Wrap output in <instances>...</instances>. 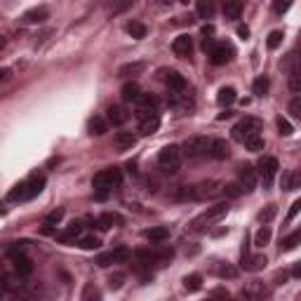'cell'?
<instances>
[{"instance_id":"obj_1","label":"cell","mask_w":301,"mask_h":301,"mask_svg":"<svg viewBox=\"0 0 301 301\" xmlns=\"http://www.w3.org/2000/svg\"><path fill=\"white\" fill-rule=\"evenodd\" d=\"M120 181H123V174H120V170H116V167L96 172L94 179H92V186H94V191H96V198L104 200L113 188H116V186H120Z\"/></svg>"},{"instance_id":"obj_2","label":"cell","mask_w":301,"mask_h":301,"mask_svg":"<svg viewBox=\"0 0 301 301\" xmlns=\"http://www.w3.org/2000/svg\"><path fill=\"white\" fill-rule=\"evenodd\" d=\"M42 186H45V177H42V174H33V177H28L26 181H21V184L14 186L7 198L12 200V203H17V200H31L42 191Z\"/></svg>"},{"instance_id":"obj_3","label":"cell","mask_w":301,"mask_h":301,"mask_svg":"<svg viewBox=\"0 0 301 301\" xmlns=\"http://www.w3.org/2000/svg\"><path fill=\"white\" fill-rule=\"evenodd\" d=\"M226 214H228V203H219V205H214V207H207L200 217H195V219L191 221V228L195 233H203V231H207L212 224H217V221L224 219Z\"/></svg>"},{"instance_id":"obj_4","label":"cell","mask_w":301,"mask_h":301,"mask_svg":"<svg viewBox=\"0 0 301 301\" xmlns=\"http://www.w3.org/2000/svg\"><path fill=\"white\" fill-rule=\"evenodd\" d=\"M221 193V184L219 181H214V179H210V181H200V184L195 186H188L184 193H181V198H188V200H212L217 198Z\"/></svg>"},{"instance_id":"obj_5","label":"cell","mask_w":301,"mask_h":301,"mask_svg":"<svg viewBox=\"0 0 301 301\" xmlns=\"http://www.w3.org/2000/svg\"><path fill=\"white\" fill-rule=\"evenodd\" d=\"M259 132H261V120L259 118H242V120L231 130V134H233L235 141L242 144L245 139H249L252 134H259Z\"/></svg>"},{"instance_id":"obj_6","label":"cell","mask_w":301,"mask_h":301,"mask_svg":"<svg viewBox=\"0 0 301 301\" xmlns=\"http://www.w3.org/2000/svg\"><path fill=\"white\" fill-rule=\"evenodd\" d=\"M158 165H160L165 172H177L179 165H181V148L174 144L165 146V148L158 153Z\"/></svg>"},{"instance_id":"obj_7","label":"cell","mask_w":301,"mask_h":301,"mask_svg":"<svg viewBox=\"0 0 301 301\" xmlns=\"http://www.w3.org/2000/svg\"><path fill=\"white\" fill-rule=\"evenodd\" d=\"M207 146H210V141H207V137H200V134H195V137H188L184 141V146H181V153L188 158H200L207 153Z\"/></svg>"},{"instance_id":"obj_8","label":"cell","mask_w":301,"mask_h":301,"mask_svg":"<svg viewBox=\"0 0 301 301\" xmlns=\"http://www.w3.org/2000/svg\"><path fill=\"white\" fill-rule=\"evenodd\" d=\"M259 174H261V179H264V186H271L273 184V179H275V174H278V160H275L273 156H264L259 160Z\"/></svg>"},{"instance_id":"obj_9","label":"cell","mask_w":301,"mask_h":301,"mask_svg":"<svg viewBox=\"0 0 301 301\" xmlns=\"http://www.w3.org/2000/svg\"><path fill=\"white\" fill-rule=\"evenodd\" d=\"M233 47L228 45V42H217V45H210V57H212V64H217V66H224V64H228L233 59Z\"/></svg>"},{"instance_id":"obj_10","label":"cell","mask_w":301,"mask_h":301,"mask_svg":"<svg viewBox=\"0 0 301 301\" xmlns=\"http://www.w3.org/2000/svg\"><path fill=\"white\" fill-rule=\"evenodd\" d=\"M137 116H139V120L141 118H148V116H153V113H158V106H160V102H158L156 96H150V94H141L137 99Z\"/></svg>"},{"instance_id":"obj_11","label":"cell","mask_w":301,"mask_h":301,"mask_svg":"<svg viewBox=\"0 0 301 301\" xmlns=\"http://www.w3.org/2000/svg\"><path fill=\"white\" fill-rule=\"evenodd\" d=\"M238 177H240L242 193H252L254 186H257V170H254V165H242L238 172Z\"/></svg>"},{"instance_id":"obj_12","label":"cell","mask_w":301,"mask_h":301,"mask_svg":"<svg viewBox=\"0 0 301 301\" xmlns=\"http://www.w3.org/2000/svg\"><path fill=\"white\" fill-rule=\"evenodd\" d=\"M268 264V259L264 257V254H242V268H245L247 273H259V271H264Z\"/></svg>"},{"instance_id":"obj_13","label":"cell","mask_w":301,"mask_h":301,"mask_svg":"<svg viewBox=\"0 0 301 301\" xmlns=\"http://www.w3.org/2000/svg\"><path fill=\"white\" fill-rule=\"evenodd\" d=\"M127 249L125 247H118V249H113V252H104V254H99L96 257V266H102V268H106V266H111V264H118V261H125L127 259Z\"/></svg>"},{"instance_id":"obj_14","label":"cell","mask_w":301,"mask_h":301,"mask_svg":"<svg viewBox=\"0 0 301 301\" xmlns=\"http://www.w3.org/2000/svg\"><path fill=\"white\" fill-rule=\"evenodd\" d=\"M10 259H12L14 271H17V275H19V278H28V275L33 273V264H31V259H28V257H26L24 252L12 254Z\"/></svg>"},{"instance_id":"obj_15","label":"cell","mask_w":301,"mask_h":301,"mask_svg":"<svg viewBox=\"0 0 301 301\" xmlns=\"http://www.w3.org/2000/svg\"><path fill=\"white\" fill-rule=\"evenodd\" d=\"M207 153L212 158H217V160H226V158L231 156V146H228L226 139H212L210 146H207Z\"/></svg>"},{"instance_id":"obj_16","label":"cell","mask_w":301,"mask_h":301,"mask_svg":"<svg viewBox=\"0 0 301 301\" xmlns=\"http://www.w3.org/2000/svg\"><path fill=\"white\" fill-rule=\"evenodd\" d=\"M271 292H268V287L264 285V282L254 280V282H247L245 287H242V296L245 299H264V296H268Z\"/></svg>"},{"instance_id":"obj_17","label":"cell","mask_w":301,"mask_h":301,"mask_svg":"<svg viewBox=\"0 0 301 301\" xmlns=\"http://www.w3.org/2000/svg\"><path fill=\"white\" fill-rule=\"evenodd\" d=\"M137 146V137L132 132H116L113 137V148L116 150H130Z\"/></svg>"},{"instance_id":"obj_18","label":"cell","mask_w":301,"mask_h":301,"mask_svg":"<svg viewBox=\"0 0 301 301\" xmlns=\"http://www.w3.org/2000/svg\"><path fill=\"white\" fill-rule=\"evenodd\" d=\"M127 111L123 109V106H118V104H113V106H109V111H106V120H109V125H116V127H120V125L127 123Z\"/></svg>"},{"instance_id":"obj_19","label":"cell","mask_w":301,"mask_h":301,"mask_svg":"<svg viewBox=\"0 0 301 301\" xmlns=\"http://www.w3.org/2000/svg\"><path fill=\"white\" fill-rule=\"evenodd\" d=\"M160 130V116L153 113L148 118H141V123H139V132L144 134V137H150V134H156Z\"/></svg>"},{"instance_id":"obj_20","label":"cell","mask_w":301,"mask_h":301,"mask_svg":"<svg viewBox=\"0 0 301 301\" xmlns=\"http://www.w3.org/2000/svg\"><path fill=\"white\" fill-rule=\"evenodd\" d=\"M160 75H163V80L170 85L172 89H177V92H181V89L186 87V78L179 71H160Z\"/></svg>"},{"instance_id":"obj_21","label":"cell","mask_w":301,"mask_h":301,"mask_svg":"<svg viewBox=\"0 0 301 301\" xmlns=\"http://www.w3.org/2000/svg\"><path fill=\"white\" fill-rule=\"evenodd\" d=\"M172 49H174V55H177V57H188V55H191V49H193L191 35H179V38H174Z\"/></svg>"},{"instance_id":"obj_22","label":"cell","mask_w":301,"mask_h":301,"mask_svg":"<svg viewBox=\"0 0 301 301\" xmlns=\"http://www.w3.org/2000/svg\"><path fill=\"white\" fill-rule=\"evenodd\" d=\"M144 71H146V62H130V64H123V66H120L118 75H120V78H137V75H141Z\"/></svg>"},{"instance_id":"obj_23","label":"cell","mask_w":301,"mask_h":301,"mask_svg":"<svg viewBox=\"0 0 301 301\" xmlns=\"http://www.w3.org/2000/svg\"><path fill=\"white\" fill-rule=\"evenodd\" d=\"M49 17V10L47 7H33V10H26L21 19L26 21V24H42V21Z\"/></svg>"},{"instance_id":"obj_24","label":"cell","mask_w":301,"mask_h":301,"mask_svg":"<svg viewBox=\"0 0 301 301\" xmlns=\"http://www.w3.org/2000/svg\"><path fill=\"white\" fill-rule=\"evenodd\" d=\"M82 231H85V224H82V221H73V224H71L69 228H66V231L57 233V238L62 240V242H71V240L78 238V235H80Z\"/></svg>"},{"instance_id":"obj_25","label":"cell","mask_w":301,"mask_h":301,"mask_svg":"<svg viewBox=\"0 0 301 301\" xmlns=\"http://www.w3.org/2000/svg\"><path fill=\"white\" fill-rule=\"evenodd\" d=\"M195 10H198L200 19H214V14H217L214 0H198V3H195Z\"/></svg>"},{"instance_id":"obj_26","label":"cell","mask_w":301,"mask_h":301,"mask_svg":"<svg viewBox=\"0 0 301 301\" xmlns=\"http://www.w3.org/2000/svg\"><path fill=\"white\" fill-rule=\"evenodd\" d=\"M87 130H89V134H96V137H99V134H106V132H109V120L102 118V116L89 118Z\"/></svg>"},{"instance_id":"obj_27","label":"cell","mask_w":301,"mask_h":301,"mask_svg":"<svg viewBox=\"0 0 301 301\" xmlns=\"http://www.w3.org/2000/svg\"><path fill=\"white\" fill-rule=\"evenodd\" d=\"M301 184V174L296 170H289L282 174V191H296Z\"/></svg>"},{"instance_id":"obj_28","label":"cell","mask_w":301,"mask_h":301,"mask_svg":"<svg viewBox=\"0 0 301 301\" xmlns=\"http://www.w3.org/2000/svg\"><path fill=\"white\" fill-rule=\"evenodd\" d=\"M240 14H242V0H224L226 19H240Z\"/></svg>"},{"instance_id":"obj_29","label":"cell","mask_w":301,"mask_h":301,"mask_svg":"<svg viewBox=\"0 0 301 301\" xmlns=\"http://www.w3.org/2000/svg\"><path fill=\"white\" fill-rule=\"evenodd\" d=\"M113 224H123V217H120V214L106 212V214H102L99 219H94V226L99 228V231H106V228H111Z\"/></svg>"},{"instance_id":"obj_30","label":"cell","mask_w":301,"mask_h":301,"mask_svg":"<svg viewBox=\"0 0 301 301\" xmlns=\"http://www.w3.org/2000/svg\"><path fill=\"white\" fill-rule=\"evenodd\" d=\"M146 238H148L150 242H165V240L170 238V228H167V226H153V228L146 231Z\"/></svg>"},{"instance_id":"obj_31","label":"cell","mask_w":301,"mask_h":301,"mask_svg":"<svg viewBox=\"0 0 301 301\" xmlns=\"http://www.w3.org/2000/svg\"><path fill=\"white\" fill-rule=\"evenodd\" d=\"M271 238H273L271 226H261L259 231H257V235H254V245H257V247H266L268 242H271Z\"/></svg>"},{"instance_id":"obj_32","label":"cell","mask_w":301,"mask_h":301,"mask_svg":"<svg viewBox=\"0 0 301 301\" xmlns=\"http://www.w3.org/2000/svg\"><path fill=\"white\" fill-rule=\"evenodd\" d=\"M125 28H127V33H130L134 40H141V38H146V33H148V28H146L141 21H130Z\"/></svg>"},{"instance_id":"obj_33","label":"cell","mask_w":301,"mask_h":301,"mask_svg":"<svg viewBox=\"0 0 301 301\" xmlns=\"http://www.w3.org/2000/svg\"><path fill=\"white\" fill-rule=\"evenodd\" d=\"M139 96H141V87H139L134 80L127 82V85L123 87V99L125 102H137Z\"/></svg>"},{"instance_id":"obj_34","label":"cell","mask_w":301,"mask_h":301,"mask_svg":"<svg viewBox=\"0 0 301 301\" xmlns=\"http://www.w3.org/2000/svg\"><path fill=\"white\" fill-rule=\"evenodd\" d=\"M217 102H219V106H231V104L235 102V89L233 87H221L219 94H217Z\"/></svg>"},{"instance_id":"obj_35","label":"cell","mask_w":301,"mask_h":301,"mask_svg":"<svg viewBox=\"0 0 301 301\" xmlns=\"http://www.w3.org/2000/svg\"><path fill=\"white\" fill-rule=\"evenodd\" d=\"M299 242H301V233H299V231H294V233H289L287 238L282 240L280 247H282V252H289V249H294V247L299 245Z\"/></svg>"},{"instance_id":"obj_36","label":"cell","mask_w":301,"mask_h":301,"mask_svg":"<svg viewBox=\"0 0 301 301\" xmlns=\"http://www.w3.org/2000/svg\"><path fill=\"white\" fill-rule=\"evenodd\" d=\"M184 287L188 289V292H198V289L203 287V278H200L198 273L186 275V278H184Z\"/></svg>"},{"instance_id":"obj_37","label":"cell","mask_w":301,"mask_h":301,"mask_svg":"<svg viewBox=\"0 0 301 301\" xmlns=\"http://www.w3.org/2000/svg\"><path fill=\"white\" fill-rule=\"evenodd\" d=\"M242 144L247 146V150H264V146H266V141L259 137V134H252L249 139H245Z\"/></svg>"},{"instance_id":"obj_38","label":"cell","mask_w":301,"mask_h":301,"mask_svg":"<svg viewBox=\"0 0 301 301\" xmlns=\"http://www.w3.org/2000/svg\"><path fill=\"white\" fill-rule=\"evenodd\" d=\"M268 85H271V82H268L266 75H261V78H257V80H254V85H252L254 94H257V96H264V94L268 92Z\"/></svg>"},{"instance_id":"obj_39","label":"cell","mask_w":301,"mask_h":301,"mask_svg":"<svg viewBox=\"0 0 301 301\" xmlns=\"http://www.w3.org/2000/svg\"><path fill=\"white\" fill-rule=\"evenodd\" d=\"M78 247H80V249H99V247H102V240L96 238V235H87V238H82L80 242H78Z\"/></svg>"},{"instance_id":"obj_40","label":"cell","mask_w":301,"mask_h":301,"mask_svg":"<svg viewBox=\"0 0 301 301\" xmlns=\"http://www.w3.org/2000/svg\"><path fill=\"white\" fill-rule=\"evenodd\" d=\"M282 38H285V33H282V31H271V33H268V40H266L268 49H278V47H280Z\"/></svg>"},{"instance_id":"obj_41","label":"cell","mask_w":301,"mask_h":301,"mask_svg":"<svg viewBox=\"0 0 301 301\" xmlns=\"http://www.w3.org/2000/svg\"><path fill=\"white\" fill-rule=\"evenodd\" d=\"M221 193H226L228 198H240V195H242V186L240 184H221Z\"/></svg>"},{"instance_id":"obj_42","label":"cell","mask_w":301,"mask_h":301,"mask_svg":"<svg viewBox=\"0 0 301 301\" xmlns=\"http://www.w3.org/2000/svg\"><path fill=\"white\" fill-rule=\"evenodd\" d=\"M92 299H102V292L89 282V285H85V289H82V301H92Z\"/></svg>"},{"instance_id":"obj_43","label":"cell","mask_w":301,"mask_h":301,"mask_svg":"<svg viewBox=\"0 0 301 301\" xmlns=\"http://www.w3.org/2000/svg\"><path fill=\"white\" fill-rule=\"evenodd\" d=\"M278 130H280L282 137H292L294 134V127H292V123L287 118H278Z\"/></svg>"},{"instance_id":"obj_44","label":"cell","mask_w":301,"mask_h":301,"mask_svg":"<svg viewBox=\"0 0 301 301\" xmlns=\"http://www.w3.org/2000/svg\"><path fill=\"white\" fill-rule=\"evenodd\" d=\"M275 214H278V205H266V210H261V212H259V221L268 224V221L273 219Z\"/></svg>"},{"instance_id":"obj_45","label":"cell","mask_w":301,"mask_h":301,"mask_svg":"<svg viewBox=\"0 0 301 301\" xmlns=\"http://www.w3.org/2000/svg\"><path fill=\"white\" fill-rule=\"evenodd\" d=\"M289 87H292V92H301V75H299V69H292V73H289Z\"/></svg>"},{"instance_id":"obj_46","label":"cell","mask_w":301,"mask_h":301,"mask_svg":"<svg viewBox=\"0 0 301 301\" xmlns=\"http://www.w3.org/2000/svg\"><path fill=\"white\" fill-rule=\"evenodd\" d=\"M132 5H134V0H118L116 5H113V10H111V12H113V14H123V12H127V10H130Z\"/></svg>"},{"instance_id":"obj_47","label":"cell","mask_w":301,"mask_h":301,"mask_svg":"<svg viewBox=\"0 0 301 301\" xmlns=\"http://www.w3.org/2000/svg\"><path fill=\"white\" fill-rule=\"evenodd\" d=\"M289 7H292V0H275L273 12L275 14H285V12H289Z\"/></svg>"},{"instance_id":"obj_48","label":"cell","mask_w":301,"mask_h":301,"mask_svg":"<svg viewBox=\"0 0 301 301\" xmlns=\"http://www.w3.org/2000/svg\"><path fill=\"white\" fill-rule=\"evenodd\" d=\"M64 219V210H55V212L47 214V219H45V226H55Z\"/></svg>"},{"instance_id":"obj_49","label":"cell","mask_w":301,"mask_h":301,"mask_svg":"<svg viewBox=\"0 0 301 301\" xmlns=\"http://www.w3.org/2000/svg\"><path fill=\"white\" fill-rule=\"evenodd\" d=\"M123 280H125L123 273L111 275V278H109V287H111V289H120V287H123Z\"/></svg>"},{"instance_id":"obj_50","label":"cell","mask_w":301,"mask_h":301,"mask_svg":"<svg viewBox=\"0 0 301 301\" xmlns=\"http://www.w3.org/2000/svg\"><path fill=\"white\" fill-rule=\"evenodd\" d=\"M289 113H292V118H301V99L299 96L289 102Z\"/></svg>"},{"instance_id":"obj_51","label":"cell","mask_w":301,"mask_h":301,"mask_svg":"<svg viewBox=\"0 0 301 301\" xmlns=\"http://www.w3.org/2000/svg\"><path fill=\"white\" fill-rule=\"evenodd\" d=\"M219 275H221V278H235V275H238V271H235L233 266H228V264H226V266H221V268H219Z\"/></svg>"},{"instance_id":"obj_52","label":"cell","mask_w":301,"mask_h":301,"mask_svg":"<svg viewBox=\"0 0 301 301\" xmlns=\"http://www.w3.org/2000/svg\"><path fill=\"white\" fill-rule=\"evenodd\" d=\"M299 210H301V200H294V203H292V207H289V214H287V221H292L296 217V214H299Z\"/></svg>"},{"instance_id":"obj_53","label":"cell","mask_w":301,"mask_h":301,"mask_svg":"<svg viewBox=\"0 0 301 301\" xmlns=\"http://www.w3.org/2000/svg\"><path fill=\"white\" fill-rule=\"evenodd\" d=\"M238 35H240V38H242V40H247V38H249V28H247V26H242V24H240V26H238Z\"/></svg>"},{"instance_id":"obj_54","label":"cell","mask_w":301,"mask_h":301,"mask_svg":"<svg viewBox=\"0 0 301 301\" xmlns=\"http://www.w3.org/2000/svg\"><path fill=\"white\" fill-rule=\"evenodd\" d=\"M287 280V273H275V285H285Z\"/></svg>"},{"instance_id":"obj_55","label":"cell","mask_w":301,"mask_h":301,"mask_svg":"<svg viewBox=\"0 0 301 301\" xmlns=\"http://www.w3.org/2000/svg\"><path fill=\"white\" fill-rule=\"evenodd\" d=\"M203 33H205V35H214V26H212V24H205V26H203Z\"/></svg>"},{"instance_id":"obj_56","label":"cell","mask_w":301,"mask_h":301,"mask_svg":"<svg viewBox=\"0 0 301 301\" xmlns=\"http://www.w3.org/2000/svg\"><path fill=\"white\" fill-rule=\"evenodd\" d=\"M5 289H7V280L0 275V294H5Z\"/></svg>"},{"instance_id":"obj_57","label":"cell","mask_w":301,"mask_h":301,"mask_svg":"<svg viewBox=\"0 0 301 301\" xmlns=\"http://www.w3.org/2000/svg\"><path fill=\"white\" fill-rule=\"evenodd\" d=\"M292 275H294V278H299V275H301V264H294V268H292Z\"/></svg>"},{"instance_id":"obj_58","label":"cell","mask_w":301,"mask_h":301,"mask_svg":"<svg viewBox=\"0 0 301 301\" xmlns=\"http://www.w3.org/2000/svg\"><path fill=\"white\" fill-rule=\"evenodd\" d=\"M212 294L214 296H228V292H226V289H214Z\"/></svg>"},{"instance_id":"obj_59","label":"cell","mask_w":301,"mask_h":301,"mask_svg":"<svg viewBox=\"0 0 301 301\" xmlns=\"http://www.w3.org/2000/svg\"><path fill=\"white\" fill-rule=\"evenodd\" d=\"M233 111H224V113H219V120H226V118H231Z\"/></svg>"},{"instance_id":"obj_60","label":"cell","mask_w":301,"mask_h":301,"mask_svg":"<svg viewBox=\"0 0 301 301\" xmlns=\"http://www.w3.org/2000/svg\"><path fill=\"white\" fill-rule=\"evenodd\" d=\"M7 75H10V69H0V80H5Z\"/></svg>"},{"instance_id":"obj_61","label":"cell","mask_w":301,"mask_h":301,"mask_svg":"<svg viewBox=\"0 0 301 301\" xmlns=\"http://www.w3.org/2000/svg\"><path fill=\"white\" fill-rule=\"evenodd\" d=\"M5 45H7V40H5V35H0V49H5Z\"/></svg>"},{"instance_id":"obj_62","label":"cell","mask_w":301,"mask_h":301,"mask_svg":"<svg viewBox=\"0 0 301 301\" xmlns=\"http://www.w3.org/2000/svg\"><path fill=\"white\" fill-rule=\"evenodd\" d=\"M179 3H188V0H179Z\"/></svg>"}]
</instances>
